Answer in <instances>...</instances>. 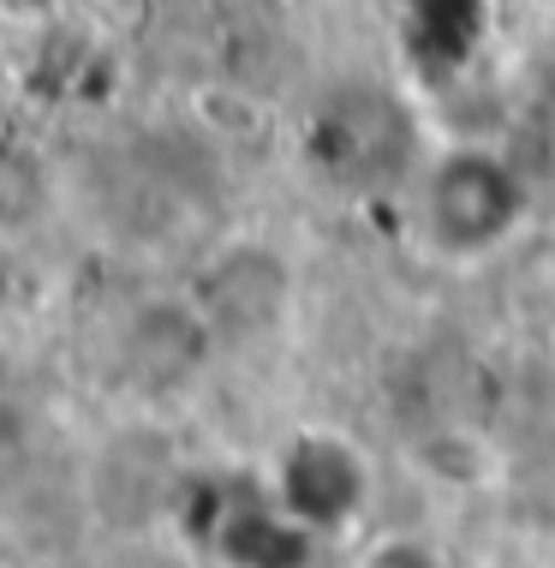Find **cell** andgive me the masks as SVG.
<instances>
[{
  "mask_svg": "<svg viewBox=\"0 0 555 568\" xmlns=\"http://www.w3.org/2000/svg\"><path fill=\"white\" fill-rule=\"evenodd\" d=\"M49 12H54V0H0V19L7 24H37Z\"/></svg>",
  "mask_w": 555,
  "mask_h": 568,
  "instance_id": "obj_1",
  "label": "cell"
}]
</instances>
